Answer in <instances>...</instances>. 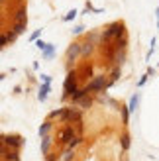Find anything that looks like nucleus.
I'll list each match as a JSON object with an SVG mask.
<instances>
[{
	"label": "nucleus",
	"mask_w": 159,
	"mask_h": 161,
	"mask_svg": "<svg viewBox=\"0 0 159 161\" xmlns=\"http://www.w3.org/2000/svg\"><path fill=\"white\" fill-rule=\"evenodd\" d=\"M79 88V77H77V71L73 69L71 71L69 69V73H67V77H65V83H63V98H69L71 94H73L75 91Z\"/></svg>",
	"instance_id": "3"
},
{
	"label": "nucleus",
	"mask_w": 159,
	"mask_h": 161,
	"mask_svg": "<svg viewBox=\"0 0 159 161\" xmlns=\"http://www.w3.org/2000/svg\"><path fill=\"white\" fill-rule=\"evenodd\" d=\"M94 53V43H90V42H85V43H81V57H89V55H92Z\"/></svg>",
	"instance_id": "14"
},
{
	"label": "nucleus",
	"mask_w": 159,
	"mask_h": 161,
	"mask_svg": "<svg viewBox=\"0 0 159 161\" xmlns=\"http://www.w3.org/2000/svg\"><path fill=\"white\" fill-rule=\"evenodd\" d=\"M155 16H157V28H159V8L155 10Z\"/></svg>",
	"instance_id": "41"
},
{
	"label": "nucleus",
	"mask_w": 159,
	"mask_h": 161,
	"mask_svg": "<svg viewBox=\"0 0 159 161\" xmlns=\"http://www.w3.org/2000/svg\"><path fill=\"white\" fill-rule=\"evenodd\" d=\"M73 155H75V149H65V153H63V161H71L73 159Z\"/></svg>",
	"instance_id": "31"
},
{
	"label": "nucleus",
	"mask_w": 159,
	"mask_h": 161,
	"mask_svg": "<svg viewBox=\"0 0 159 161\" xmlns=\"http://www.w3.org/2000/svg\"><path fill=\"white\" fill-rule=\"evenodd\" d=\"M79 57H81V43H77L73 42L69 47H67V51H65V61H67V67H71V63L77 61Z\"/></svg>",
	"instance_id": "5"
},
{
	"label": "nucleus",
	"mask_w": 159,
	"mask_h": 161,
	"mask_svg": "<svg viewBox=\"0 0 159 161\" xmlns=\"http://www.w3.org/2000/svg\"><path fill=\"white\" fill-rule=\"evenodd\" d=\"M51 128H53L51 120H45V122L41 124V128H39V138H41V136H45V134H51Z\"/></svg>",
	"instance_id": "21"
},
{
	"label": "nucleus",
	"mask_w": 159,
	"mask_h": 161,
	"mask_svg": "<svg viewBox=\"0 0 159 161\" xmlns=\"http://www.w3.org/2000/svg\"><path fill=\"white\" fill-rule=\"evenodd\" d=\"M110 63H112V65H116V67H122L124 63H126V49H118V51L112 55Z\"/></svg>",
	"instance_id": "11"
},
{
	"label": "nucleus",
	"mask_w": 159,
	"mask_h": 161,
	"mask_svg": "<svg viewBox=\"0 0 159 161\" xmlns=\"http://www.w3.org/2000/svg\"><path fill=\"white\" fill-rule=\"evenodd\" d=\"M86 42H90V43L96 45L100 42V31H89V34H86Z\"/></svg>",
	"instance_id": "23"
},
{
	"label": "nucleus",
	"mask_w": 159,
	"mask_h": 161,
	"mask_svg": "<svg viewBox=\"0 0 159 161\" xmlns=\"http://www.w3.org/2000/svg\"><path fill=\"white\" fill-rule=\"evenodd\" d=\"M75 136H77V134H75V128H73V124H67V126L61 130V140H59V142H61V143H67L69 140H73Z\"/></svg>",
	"instance_id": "8"
},
{
	"label": "nucleus",
	"mask_w": 159,
	"mask_h": 161,
	"mask_svg": "<svg viewBox=\"0 0 159 161\" xmlns=\"http://www.w3.org/2000/svg\"><path fill=\"white\" fill-rule=\"evenodd\" d=\"M73 34H75V36L85 34V26H75V28H73Z\"/></svg>",
	"instance_id": "33"
},
{
	"label": "nucleus",
	"mask_w": 159,
	"mask_h": 161,
	"mask_svg": "<svg viewBox=\"0 0 159 161\" xmlns=\"http://www.w3.org/2000/svg\"><path fill=\"white\" fill-rule=\"evenodd\" d=\"M83 142H85V138H83V136H75V138H73V140H69V142L65 143V146H67L69 149H77V147L81 146Z\"/></svg>",
	"instance_id": "16"
},
{
	"label": "nucleus",
	"mask_w": 159,
	"mask_h": 161,
	"mask_svg": "<svg viewBox=\"0 0 159 161\" xmlns=\"http://www.w3.org/2000/svg\"><path fill=\"white\" fill-rule=\"evenodd\" d=\"M39 36H41V30H36V31H34V34H31V36H30V42H36V39H37Z\"/></svg>",
	"instance_id": "35"
},
{
	"label": "nucleus",
	"mask_w": 159,
	"mask_h": 161,
	"mask_svg": "<svg viewBox=\"0 0 159 161\" xmlns=\"http://www.w3.org/2000/svg\"><path fill=\"white\" fill-rule=\"evenodd\" d=\"M61 112H63V108H57V110H53V112H49V116H47V120H55V118H61Z\"/></svg>",
	"instance_id": "29"
},
{
	"label": "nucleus",
	"mask_w": 159,
	"mask_h": 161,
	"mask_svg": "<svg viewBox=\"0 0 159 161\" xmlns=\"http://www.w3.org/2000/svg\"><path fill=\"white\" fill-rule=\"evenodd\" d=\"M145 75H147V77H153V75H155V69H153V67H149Z\"/></svg>",
	"instance_id": "39"
},
{
	"label": "nucleus",
	"mask_w": 159,
	"mask_h": 161,
	"mask_svg": "<svg viewBox=\"0 0 159 161\" xmlns=\"http://www.w3.org/2000/svg\"><path fill=\"white\" fill-rule=\"evenodd\" d=\"M36 45H37V49H43V47H45V42H43V39H36Z\"/></svg>",
	"instance_id": "37"
},
{
	"label": "nucleus",
	"mask_w": 159,
	"mask_h": 161,
	"mask_svg": "<svg viewBox=\"0 0 159 161\" xmlns=\"http://www.w3.org/2000/svg\"><path fill=\"white\" fill-rule=\"evenodd\" d=\"M12 20H14V22H28V10H26V4H20V6H18V10L14 12Z\"/></svg>",
	"instance_id": "10"
},
{
	"label": "nucleus",
	"mask_w": 159,
	"mask_h": 161,
	"mask_svg": "<svg viewBox=\"0 0 159 161\" xmlns=\"http://www.w3.org/2000/svg\"><path fill=\"white\" fill-rule=\"evenodd\" d=\"M130 143H132V142H130V136H128V134H124L122 138H120V146H122V149H124V151H126V149H130Z\"/></svg>",
	"instance_id": "25"
},
{
	"label": "nucleus",
	"mask_w": 159,
	"mask_h": 161,
	"mask_svg": "<svg viewBox=\"0 0 159 161\" xmlns=\"http://www.w3.org/2000/svg\"><path fill=\"white\" fill-rule=\"evenodd\" d=\"M2 159L4 161H20V149H6Z\"/></svg>",
	"instance_id": "15"
},
{
	"label": "nucleus",
	"mask_w": 159,
	"mask_h": 161,
	"mask_svg": "<svg viewBox=\"0 0 159 161\" xmlns=\"http://www.w3.org/2000/svg\"><path fill=\"white\" fill-rule=\"evenodd\" d=\"M85 94H89V92H86V88H85V86H83V88H77V91H75L73 94H71V96H69V100H71V102H73V104H75V102H77L79 98H83V96H85Z\"/></svg>",
	"instance_id": "18"
},
{
	"label": "nucleus",
	"mask_w": 159,
	"mask_h": 161,
	"mask_svg": "<svg viewBox=\"0 0 159 161\" xmlns=\"http://www.w3.org/2000/svg\"><path fill=\"white\" fill-rule=\"evenodd\" d=\"M147 79H149V77H147V75H144V77H141V79L138 80V86H144V85L147 83Z\"/></svg>",
	"instance_id": "36"
},
{
	"label": "nucleus",
	"mask_w": 159,
	"mask_h": 161,
	"mask_svg": "<svg viewBox=\"0 0 159 161\" xmlns=\"http://www.w3.org/2000/svg\"><path fill=\"white\" fill-rule=\"evenodd\" d=\"M24 143H26V140H24L22 136H18V134H8V136H4V146L8 149H20Z\"/></svg>",
	"instance_id": "6"
},
{
	"label": "nucleus",
	"mask_w": 159,
	"mask_h": 161,
	"mask_svg": "<svg viewBox=\"0 0 159 161\" xmlns=\"http://www.w3.org/2000/svg\"><path fill=\"white\" fill-rule=\"evenodd\" d=\"M77 10H71V12H67V16H63V22H71V20H75L77 18Z\"/></svg>",
	"instance_id": "30"
},
{
	"label": "nucleus",
	"mask_w": 159,
	"mask_h": 161,
	"mask_svg": "<svg viewBox=\"0 0 159 161\" xmlns=\"http://www.w3.org/2000/svg\"><path fill=\"white\" fill-rule=\"evenodd\" d=\"M75 104H79V106H83V108H90V106H92V98H90V94H85L83 98H79Z\"/></svg>",
	"instance_id": "19"
},
{
	"label": "nucleus",
	"mask_w": 159,
	"mask_h": 161,
	"mask_svg": "<svg viewBox=\"0 0 159 161\" xmlns=\"http://www.w3.org/2000/svg\"><path fill=\"white\" fill-rule=\"evenodd\" d=\"M6 45H8V39H6V36H4V34H0V49H4Z\"/></svg>",
	"instance_id": "34"
},
{
	"label": "nucleus",
	"mask_w": 159,
	"mask_h": 161,
	"mask_svg": "<svg viewBox=\"0 0 159 161\" xmlns=\"http://www.w3.org/2000/svg\"><path fill=\"white\" fill-rule=\"evenodd\" d=\"M122 77V67H116V65H112V75H110V80L112 83H116L118 79Z\"/></svg>",
	"instance_id": "24"
},
{
	"label": "nucleus",
	"mask_w": 159,
	"mask_h": 161,
	"mask_svg": "<svg viewBox=\"0 0 159 161\" xmlns=\"http://www.w3.org/2000/svg\"><path fill=\"white\" fill-rule=\"evenodd\" d=\"M61 122L63 124H75V122H79V120H83V112H81V108H63V112H61Z\"/></svg>",
	"instance_id": "4"
},
{
	"label": "nucleus",
	"mask_w": 159,
	"mask_h": 161,
	"mask_svg": "<svg viewBox=\"0 0 159 161\" xmlns=\"http://www.w3.org/2000/svg\"><path fill=\"white\" fill-rule=\"evenodd\" d=\"M57 159H59L57 153H51V151H49V153H45V161H57Z\"/></svg>",
	"instance_id": "32"
},
{
	"label": "nucleus",
	"mask_w": 159,
	"mask_h": 161,
	"mask_svg": "<svg viewBox=\"0 0 159 161\" xmlns=\"http://www.w3.org/2000/svg\"><path fill=\"white\" fill-rule=\"evenodd\" d=\"M41 80L43 83H51V77L49 75H41Z\"/></svg>",
	"instance_id": "40"
},
{
	"label": "nucleus",
	"mask_w": 159,
	"mask_h": 161,
	"mask_svg": "<svg viewBox=\"0 0 159 161\" xmlns=\"http://www.w3.org/2000/svg\"><path fill=\"white\" fill-rule=\"evenodd\" d=\"M124 31H126V24L124 22H112V24H108V26L100 31V42L98 43L112 42L114 37H118L120 34H124Z\"/></svg>",
	"instance_id": "1"
},
{
	"label": "nucleus",
	"mask_w": 159,
	"mask_h": 161,
	"mask_svg": "<svg viewBox=\"0 0 159 161\" xmlns=\"http://www.w3.org/2000/svg\"><path fill=\"white\" fill-rule=\"evenodd\" d=\"M0 146H4V136H0Z\"/></svg>",
	"instance_id": "42"
},
{
	"label": "nucleus",
	"mask_w": 159,
	"mask_h": 161,
	"mask_svg": "<svg viewBox=\"0 0 159 161\" xmlns=\"http://www.w3.org/2000/svg\"><path fill=\"white\" fill-rule=\"evenodd\" d=\"M120 112H122V122L128 124V118H130V110H128V106H120Z\"/></svg>",
	"instance_id": "27"
},
{
	"label": "nucleus",
	"mask_w": 159,
	"mask_h": 161,
	"mask_svg": "<svg viewBox=\"0 0 159 161\" xmlns=\"http://www.w3.org/2000/svg\"><path fill=\"white\" fill-rule=\"evenodd\" d=\"M6 149H8L6 146H0V159H2V157H4V153H6Z\"/></svg>",
	"instance_id": "38"
},
{
	"label": "nucleus",
	"mask_w": 159,
	"mask_h": 161,
	"mask_svg": "<svg viewBox=\"0 0 159 161\" xmlns=\"http://www.w3.org/2000/svg\"><path fill=\"white\" fill-rule=\"evenodd\" d=\"M51 146H53V138H51V134L41 136V153H43V155H45V153H49Z\"/></svg>",
	"instance_id": "12"
},
{
	"label": "nucleus",
	"mask_w": 159,
	"mask_h": 161,
	"mask_svg": "<svg viewBox=\"0 0 159 161\" xmlns=\"http://www.w3.org/2000/svg\"><path fill=\"white\" fill-rule=\"evenodd\" d=\"M53 53H55L53 43H45V47L41 49V57H43V59H51V57H53Z\"/></svg>",
	"instance_id": "17"
},
{
	"label": "nucleus",
	"mask_w": 159,
	"mask_h": 161,
	"mask_svg": "<svg viewBox=\"0 0 159 161\" xmlns=\"http://www.w3.org/2000/svg\"><path fill=\"white\" fill-rule=\"evenodd\" d=\"M108 86H112V80H108L104 75H92L90 80L85 85V88H86V92H89V94L90 92H102Z\"/></svg>",
	"instance_id": "2"
},
{
	"label": "nucleus",
	"mask_w": 159,
	"mask_h": 161,
	"mask_svg": "<svg viewBox=\"0 0 159 161\" xmlns=\"http://www.w3.org/2000/svg\"><path fill=\"white\" fill-rule=\"evenodd\" d=\"M2 4H6V0H0V6H2Z\"/></svg>",
	"instance_id": "43"
},
{
	"label": "nucleus",
	"mask_w": 159,
	"mask_h": 161,
	"mask_svg": "<svg viewBox=\"0 0 159 161\" xmlns=\"http://www.w3.org/2000/svg\"><path fill=\"white\" fill-rule=\"evenodd\" d=\"M112 45H114V49H126L128 47V31H124V34H120L118 37L112 39Z\"/></svg>",
	"instance_id": "7"
},
{
	"label": "nucleus",
	"mask_w": 159,
	"mask_h": 161,
	"mask_svg": "<svg viewBox=\"0 0 159 161\" xmlns=\"http://www.w3.org/2000/svg\"><path fill=\"white\" fill-rule=\"evenodd\" d=\"M49 91H51V83H43L41 88H39V92H37V100H39V102H45Z\"/></svg>",
	"instance_id": "13"
},
{
	"label": "nucleus",
	"mask_w": 159,
	"mask_h": 161,
	"mask_svg": "<svg viewBox=\"0 0 159 161\" xmlns=\"http://www.w3.org/2000/svg\"><path fill=\"white\" fill-rule=\"evenodd\" d=\"M77 77L79 79H90L92 77V65L90 63H83V65L77 69Z\"/></svg>",
	"instance_id": "9"
},
{
	"label": "nucleus",
	"mask_w": 159,
	"mask_h": 161,
	"mask_svg": "<svg viewBox=\"0 0 159 161\" xmlns=\"http://www.w3.org/2000/svg\"><path fill=\"white\" fill-rule=\"evenodd\" d=\"M138 106H140V92H136V94L130 98V106H128V110H130V112H136Z\"/></svg>",
	"instance_id": "20"
},
{
	"label": "nucleus",
	"mask_w": 159,
	"mask_h": 161,
	"mask_svg": "<svg viewBox=\"0 0 159 161\" xmlns=\"http://www.w3.org/2000/svg\"><path fill=\"white\" fill-rule=\"evenodd\" d=\"M4 36H6V39H8V43H14L16 39H18V34H16L14 30H8V31H6Z\"/></svg>",
	"instance_id": "26"
},
{
	"label": "nucleus",
	"mask_w": 159,
	"mask_h": 161,
	"mask_svg": "<svg viewBox=\"0 0 159 161\" xmlns=\"http://www.w3.org/2000/svg\"><path fill=\"white\" fill-rule=\"evenodd\" d=\"M73 128H75V134H77V136H83V130H85V126H83V120H79V122H75V124H73Z\"/></svg>",
	"instance_id": "28"
},
{
	"label": "nucleus",
	"mask_w": 159,
	"mask_h": 161,
	"mask_svg": "<svg viewBox=\"0 0 159 161\" xmlns=\"http://www.w3.org/2000/svg\"><path fill=\"white\" fill-rule=\"evenodd\" d=\"M26 28H28V22H14V26H12V30L18 36H22L24 31H26Z\"/></svg>",
	"instance_id": "22"
}]
</instances>
